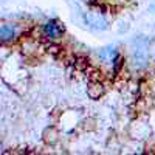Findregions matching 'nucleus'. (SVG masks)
<instances>
[{"instance_id": "3", "label": "nucleus", "mask_w": 155, "mask_h": 155, "mask_svg": "<svg viewBox=\"0 0 155 155\" xmlns=\"http://www.w3.org/2000/svg\"><path fill=\"white\" fill-rule=\"evenodd\" d=\"M62 33H64V28L61 25H58L56 22H48L44 27V34L50 39H58Z\"/></svg>"}, {"instance_id": "4", "label": "nucleus", "mask_w": 155, "mask_h": 155, "mask_svg": "<svg viewBox=\"0 0 155 155\" xmlns=\"http://www.w3.org/2000/svg\"><path fill=\"white\" fill-rule=\"evenodd\" d=\"M99 59L104 64H113L116 59V50L113 47H106L99 51Z\"/></svg>"}, {"instance_id": "1", "label": "nucleus", "mask_w": 155, "mask_h": 155, "mask_svg": "<svg viewBox=\"0 0 155 155\" xmlns=\"http://www.w3.org/2000/svg\"><path fill=\"white\" fill-rule=\"evenodd\" d=\"M132 62L135 68H144L149 62V47L146 42H140L132 51Z\"/></svg>"}, {"instance_id": "2", "label": "nucleus", "mask_w": 155, "mask_h": 155, "mask_svg": "<svg viewBox=\"0 0 155 155\" xmlns=\"http://www.w3.org/2000/svg\"><path fill=\"white\" fill-rule=\"evenodd\" d=\"M85 22H87L88 27H92L93 30H101V31H102V30L107 28L106 19L102 17V14H99V12H95V11L87 12V14H85Z\"/></svg>"}, {"instance_id": "5", "label": "nucleus", "mask_w": 155, "mask_h": 155, "mask_svg": "<svg viewBox=\"0 0 155 155\" xmlns=\"http://www.w3.org/2000/svg\"><path fill=\"white\" fill-rule=\"evenodd\" d=\"M16 36V31L12 30V27H8V25H3L2 30H0V37H2V41L3 42H9L12 41Z\"/></svg>"}]
</instances>
